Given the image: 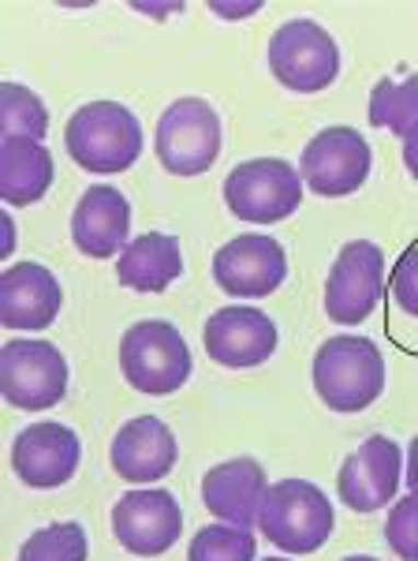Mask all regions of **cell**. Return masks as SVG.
Segmentation results:
<instances>
[{"label":"cell","mask_w":418,"mask_h":561,"mask_svg":"<svg viewBox=\"0 0 418 561\" xmlns=\"http://www.w3.org/2000/svg\"><path fill=\"white\" fill-rule=\"evenodd\" d=\"M63 147L86 173L116 176L139 161L142 124L120 102H86L71 113L68 128H63Z\"/></svg>","instance_id":"obj_1"},{"label":"cell","mask_w":418,"mask_h":561,"mask_svg":"<svg viewBox=\"0 0 418 561\" xmlns=\"http://www.w3.org/2000/svg\"><path fill=\"white\" fill-rule=\"evenodd\" d=\"M314 389L325 409L340 415L367 412L385 393V356L370 337L336 333L314 352Z\"/></svg>","instance_id":"obj_2"},{"label":"cell","mask_w":418,"mask_h":561,"mask_svg":"<svg viewBox=\"0 0 418 561\" xmlns=\"http://www.w3.org/2000/svg\"><path fill=\"white\" fill-rule=\"evenodd\" d=\"M258 528L285 554H314L329 542L336 513L329 494L311 479H280L266 491Z\"/></svg>","instance_id":"obj_3"},{"label":"cell","mask_w":418,"mask_h":561,"mask_svg":"<svg viewBox=\"0 0 418 561\" xmlns=\"http://www.w3.org/2000/svg\"><path fill=\"white\" fill-rule=\"evenodd\" d=\"M120 370L124 382L139 393L169 397L190 378L195 359H190V348L176 325L165 319H142L124 330Z\"/></svg>","instance_id":"obj_4"},{"label":"cell","mask_w":418,"mask_h":561,"mask_svg":"<svg viewBox=\"0 0 418 561\" xmlns=\"http://www.w3.org/2000/svg\"><path fill=\"white\" fill-rule=\"evenodd\" d=\"M158 161L172 176H202L221 158V116L206 98H176L153 135Z\"/></svg>","instance_id":"obj_5"},{"label":"cell","mask_w":418,"mask_h":561,"mask_svg":"<svg viewBox=\"0 0 418 561\" xmlns=\"http://www.w3.org/2000/svg\"><path fill=\"white\" fill-rule=\"evenodd\" d=\"M269 71L295 94H317L340 76V45L322 23L288 20L269 38Z\"/></svg>","instance_id":"obj_6"},{"label":"cell","mask_w":418,"mask_h":561,"mask_svg":"<svg viewBox=\"0 0 418 561\" xmlns=\"http://www.w3.org/2000/svg\"><path fill=\"white\" fill-rule=\"evenodd\" d=\"M224 203L247 225H277L303 206V176L285 158L240 161L224 180Z\"/></svg>","instance_id":"obj_7"},{"label":"cell","mask_w":418,"mask_h":561,"mask_svg":"<svg viewBox=\"0 0 418 561\" xmlns=\"http://www.w3.org/2000/svg\"><path fill=\"white\" fill-rule=\"evenodd\" d=\"M0 389L12 409H57L68 393V359L49 341H8L0 352Z\"/></svg>","instance_id":"obj_8"},{"label":"cell","mask_w":418,"mask_h":561,"mask_svg":"<svg viewBox=\"0 0 418 561\" xmlns=\"http://www.w3.org/2000/svg\"><path fill=\"white\" fill-rule=\"evenodd\" d=\"M374 169V150L362 139V131L336 124V128L317 131L303 147V161H299V176L322 198H344L356 195L370 180Z\"/></svg>","instance_id":"obj_9"},{"label":"cell","mask_w":418,"mask_h":561,"mask_svg":"<svg viewBox=\"0 0 418 561\" xmlns=\"http://www.w3.org/2000/svg\"><path fill=\"white\" fill-rule=\"evenodd\" d=\"M381 293H385V251L374 240L344 243L325 280V314L340 325H359L374 314Z\"/></svg>","instance_id":"obj_10"},{"label":"cell","mask_w":418,"mask_h":561,"mask_svg":"<svg viewBox=\"0 0 418 561\" xmlns=\"http://www.w3.org/2000/svg\"><path fill=\"white\" fill-rule=\"evenodd\" d=\"M288 277V251L269 232H243L213 255V280L235 300L272 296Z\"/></svg>","instance_id":"obj_11"},{"label":"cell","mask_w":418,"mask_h":561,"mask_svg":"<svg viewBox=\"0 0 418 561\" xmlns=\"http://www.w3.org/2000/svg\"><path fill=\"white\" fill-rule=\"evenodd\" d=\"M113 536L135 558H161L184 536V510L169 491H131L113 505Z\"/></svg>","instance_id":"obj_12"},{"label":"cell","mask_w":418,"mask_h":561,"mask_svg":"<svg viewBox=\"0 0 418 561\" xmlns=\"http://www.w3.org/2000/svg\"><path fill=\"white\" fill-rule=\"evenodd\" d=\"M399 472H404V457H399L396 442L385 434H370L356 454L344 457L340 476H336V494L348 510L378 513L396 502Z\"/></svg>","instance_id":"obj_13"},{"label":"cell","mask_w":418,"mask_h":561,"mask_svg":"<svg viewBox=\"0 0 418 561\" xmlns=\"http://www.w3.org/2000/svg\"><path fill=\"white\" fill-rule=\"evenodd\" d=\"M79 434L68 423L42 420L15 434L12 442V472L34 491H57L79 472Z\"/></svg>","instance_id":"obj_14"},{"label":"cell","mask_w":418,"mask_h":561,"mask_svg":"<svg viewBox=\"0 0 418 561\" xmlns=\"http://www.w3.org/2000/svg\"><path fill=\"white\" fill-rule=\"evenodd\" d=\"M209 359H217L221 367H258L277 352V322L258 307H221L209 314L202 330Z\"/></svg>","instance_id":"obj_15"},{"label":"cell","mask_w":418,"mask_h":561,"mask_svg":"<svg viewBox=\"0 0 418 561\" xmlns=\"http://www.w3.org/2000/svg\"><path fill=\"white\" fill-rule=\"evenodd\" d=\"M131 237V203L120 187L94 184L79 198L76 214H71V243L83 251L86 259H120Z\"/></svg>","instance_id":"obj_16"},{"label":"cell","mask_w":418,"mask_h":561,"mask_svg":"<svg viewBox=\"0 0 418 561\" xmlns=\"http://www.w3.org/2000/svg\"><path fill=\"white\" fill-rule=\"evenodd\" d=\"M176 434L169 431L165 420L158 415H135L127 420L113 438L108 460L113 472L127 479V483H158L176 468Z\"/></svg>","instance_id":"obj_17"},{"label":"cell","mask_w":418,"mask_h":561,"mask_svg":"<svg viewBox=\"0 0 418 561\" xmlns=\"http://www.w3.org/2000/svg\"><path fill=\"white\" fill-rule=\"evenodd\" d=\"M63 307L60 280L42 262H12L0 274V322L8 330H45Z\"/></svg>","instance_id":"obj_18"},{"label":"cell","mask_w":418,"mask_h":561,"mask_svg":"<svg viewBox=\"0 0 418 561\" xmlns=\"http://www.w3.org/2000/svg\"><path fill=\"white\" fill-rule=\"evenodd\" d=\"M269 479L266 468L254 457H232L224 465H213L202 479V502L213 517L235 528H251L258 524L262 502H266Z\"/></svg>","instance_id":"obj_19"},{"label":"cell","mask_w":418,"mask_h":561,"mask_svg":"<svg viewBox=\"0 0 418 561\" xmlns=\"http://www.w3.org/2000/svg\"><path fill=\"white\" fill-rule=\"evenodd\" d=\"M184 274V248L176 232H142L116 259V277L124 288L142 296H158Z\"/></svg>","instance_id":"obj_20"},{"label":"cell","mask_w":418,"mask_h":561,"mask_svg":"<svg viewBox=\"0 0 418 561\" xmlns=\"http://www.w3.org/2000/svg\"><path fill=\"white\" fill-rule=\"evenodd\" d=\"M53 187V153L34 139L0 142V198L8 206H34Z\"/></svg>","instance_id":"obj_21"},{"label":"cell","mask_w":418,"mask_h":561,"mask_svg":"<svg viewBox=\"0 0 418 561\" xmlns=\"http://www.w3.org/2000/svg\"><path fill=\"white\" fill-rule=\"evenodd\" d=\"M370 124L407 139L418 128V76L411 79H378L370 90Z\"/></svg>","instance_id":"obj_22"},{"label":"cell","mask_w":418,"mask_h":561,"mask_svg":"<svg viewBox=\"0 0 418 561\" xmlns=\"http://www.w3.org/2000/svg\"><path fill=\"white\" fill-rule=\"evenodd\" d=\"M0 131H4V139L42 142L49 131V108L31 87L0 83Z\"/></svg>","instance_id":"obj_23"},{"label":"cell","mask_w":418,"mask_h":561,"mask_svg":"<svg viewBox=\"0 0 418 561\" xmlns=\"http://www.w3.org/2000/svg\"><path fill=\"white\" fill-rule=\"evenodd\" d=\"M90 542L79 520H57L49 528L34 531L20 547L15 561H86Z\"/></svg>","instance_id":"obj_24"},{"label":"cell","mask_w":418,"mask_h":561,"mask_svg":"<svg viewBox=\"0 0 418 561\" xmlns=\"http://www.w3.org/2000/svg\"><path fill=\"white\" fill-rule=\"evenodd\" d=\"M254 531L235 524H209L187 547V561H254Z\"/></svg>","instance_id":"obj_25"},{"label":"cell","mask_w":418,"mask_h":561,"mask_svg":"<svg viewBox=\"0 0 418 561\" xmlns=\"http://www.w3.org/2000/svg\"><path fill=\"white\" fill-rule=\"evenodd\" d=\"M385 542L399 561H418V491L393 502L385 520Z\"/></svg>","instance_id":"obj_26"},{"label":"cell","mask_w":418,"mask_h":561,"mask_svg":"<svg viewBox=\"0 0 418 561\" xmlns=\"http://www.w3.org/2000/svg\"><path fill=\"white\" fill-rule=\"evenodd\" d=\"M393 300L399 304V311H407L411 319H418V243L407 248L399 255L393 270Z\"/></svg>","instance_id":"obj_27"},{"label":"cell","mask_w":418,"mask_h":561,"mask_svg":"<svg viewBox=\"0 0 418 561\" xmlns=\"http://www.w3.org/2000/svg\"><path fill=\"white\" fill-rule=\"evenodd\" d=\"M15 251V221L12 214L0 210V259H8Z\"/></svg>","instance_id":"obj_28"},{"label":"cell","mask_w":418,"mask_h":561,"mask_svg":"<svg viewBox=\"0 0 418 561\" xmlns=\"http://www.w3.org/2000/svg\"><path fill=\"white\" fill-rule=\"evenodd\" d=\"M404 165H407V173L418 180V128L404 139Z\"/></svg>","instance_id":"obj_29"},{"label":"cell","mask_w":418,"mask_h":561,"mask_svg":"<svg viewBox=\"0 0 418 561\" xmlns=\"http://www.w3.org/2000/svg\"><path fill=\"white\" fill-rule=\"evenodd\" d=\"M407 486L418 491V434H415L411 449H407Z\"/></svg>","instance_id":"obj_30"},{"label":"cell","mask_w":418,"mask_h":561,"mask_svg":"<svg viewBox=\"0 0 418 561\" xmlns=\"http://www.w3.org/2000/svg\"><path fill=\"white\" fill-rule=\"evenodd\" d=\"M258 4H247V8H229V4H213V12L217 15H251Z\"/></svg>","instance_id":"obj_31"},{"label":"cell","mask_w":418,"mask_h":561,"mask_svg":"<svg viewBox=\"0 0 418 561\" xmlns=\"http://www.w3.org/2000/svg\"><path fill=\"white\" fill-rule=\"evenodd\" d=\"M344 561H378V558H367V554H351V558H344Z\"/></svg>","instance_id":"obj_32"},{"label":"cell","mask_w":418,"mask_h":561,"mask_svg":"<svg viewBox=\"0 0 418 561\" xmlns=\"http://www.w3.org/2000/svg\"><path fill=\"white\" fill-rule=\"evenodd\" d=\"M266 561H288V558H266Z\"/></svg>","instance_id":"obj_33"}]
</instances>
